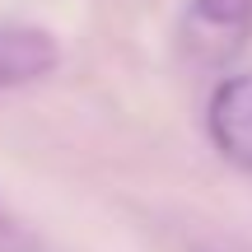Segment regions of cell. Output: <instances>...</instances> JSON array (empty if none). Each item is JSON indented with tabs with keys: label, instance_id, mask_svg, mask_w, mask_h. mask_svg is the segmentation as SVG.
Wrapping results in <instances>:
<instances>
[{
	"label": "cell",
	"instance_id": "3957f363",
	"mask_svg": "<svg viewBox=\"0 0 252 252\" xmlns=\"http://www.w3.org/2000/svg\"><path fill=\"white\" fill-rule=\"evenodd\" d=\"M61 65V47L47 28L33 24H0V89L37 84Z\"/></svg>",
	"mask_w": 252,
	"mask_h": 252
},
{
	"label": "cell",
	"instance_id": "7a4b0ae2",
	"mask_svg": "<svg viewBox=\"0 0 252 252\" xmlns=\"http://www.w3.org/2000/svg\"><path fill=\"white\" fill-rule=\"evenodd\" d=\"M206 135L234 168L252 173V70L215 84L206 103Z\"/></svg>",
	"mask_w": 252,
	"mask_h": 252
},
{
	"label": "cell",
	"instance_id": "6da1fadb",
	"mask_svg": "<svg viewBox=\"0 0 252 252\" xmlns=\"http://www.w3.org/2000/svg\"><path fill=\"white\" fill-rule=\"evenodd\" d=\"M252 37V0H187L182 52L201 65H220Z\"/></svg>",
	"mask_w": 252,
	"mask_h": 252
},
{
	"label": "cell",
	"instance_id": "277c9868",
	"mask_svg": "<svg viewBox=\"0 0 252 252\" xmlns=\"http://www.w3.org/2000/svg\"><path fill=\"white\" fill-rule=\"evenodd\" d=\"M0 252H37V238L14 210L0 201Z\"/></svg>",
	"mask_w": 252,
	"mask_h": 252
}]
</instances>
